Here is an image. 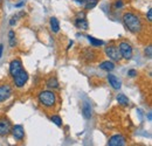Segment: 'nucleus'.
<instances>
[{"mask_svg":"<svg viewBox=\"0 0 152 146\" xmlns=\"http://www.w3.org/2000/svg\"><path fill=\"white\" fill-rule=\"evenodd\" d=\"M123 23L129 32L133 34H139L144 29V22L139 14L134 12H126L123 15Z\"/></svg>","mask_w":152,"mask_h":146,"instance_id":"f257e3e1","label":"nucleus"},{"mask_svg":"<svg viewBox=\"0 0 152 146\" xmlns=\"http://www.w3.org/2000/svg\"><path fill=\"white\" fill-rule=\"evenodd\" d=\"M38 99L39 103L42 107L50 109L56 104V93L53 90H43V91H40V93L38 95Z\"/></svg>","mask_w":152,"mask_h":146,"instance_id":"f03ea898","label":"nucleus"},{"mask_svg":"<svg viewBox=\"0 0 152 146\" xmlns=\"http://www.w3.org/2000/svg\"><path fill=\"white\" fill-rule=\"evenodd\" d=\"M118 50H119V53H121L122 58H124V60H130V58L132 57V54H133L132 47H131V45H130L128 41H122V42H119V45H118Z\"/></svg>","mask_w":152,"mask_h":146,"instance_id":"7ed1b4c3","label":"nucleus"},{"mask_svg":"<svg viewBox=\"0 0 152 146\" xmlns=\"http://www.w3.org/2000/svg\"><path fill=\"white\" fill-rule=\"evenodd\" d=\"M105 54L111 61H115V62H119L122 60V56H121V53L118 50V47L114 46V45L105 47Z\"/></svg>","mask_w":152,"mask_h":146,"instance_id":"20e7f679","label":"nucleus"},{"mask_svg":"<svg viewBox=\"0 0 152 146\" xmlns=\"http://www.w3.org/2000/svg\"><path fill=\"white\" fill-rule=\"evenodd\" d=\"M27 81H28V73L25 69H22L17 76L13 77V83L17 88H23Z\"/></svg>","mask_w":152,"mask_h":146,"instance_id":"39448f33","label":"nucleus"},{"mask_svg":"<svg viewBox=\"0 0 152 146\" xmlns=\"http://www.w3.org/2000/svg\"><path fill=\"white\" fill-rule=\"evenodd\" d=\"M74 23H75V26L77 28H80V29H82V31H87L88 27H89V23H88L87 18H86V13H84V12L77 13Z\"/></svg>","mask_w":152,"mask_h":146,"instance_id":"423d86ee","label":"nucleus"},{"mask_svg":"<svg viewBox=\"0 0 152 146\" xmlns=\"http://www.w3.org/2000/svg\"><path fill=\"white\" fill-rule=\"evenodd\" d=\"M11 130H12V124L10 119L6 117H0V137L8 134Z\"/></svg>","mask_w":152,"mask_h":146,"instance_id":"0eeeda50","label":"nucleus"},{"mask_svg":"<svg viewBox=\"0 0 152 146\" xmlns=\"http://www.w3.org/2000/svg\"><path fill=\"white\" fill-rule=\"evenodd\" d=\"M22 69H23V67H22V62L20 58H15L10 63V75L12 77L17 76Z\"/></svg>","mask_w":152,"mask_h":146,"instance_id":"6e6552de","label":"nucleus"},{"mask_svg":"<svg viewBox=\"0 0 152 146\" xmlns=\"http://www.w3.org/2000/svg\"><path fill=\"white\" fill-rule=\"evenodd\" d=\"M13 93L12 87L10 84H1L0 85V102L7 101Z\"/></svg>","mask_w":152,"mask_h":146,"instance_id":"1a4fd4ad","label":"nucleus"},{"mask_svg":"<svg viewBox=\"0 0 152 146\" xmlns=\"http://www.w3.org/2000/svg\"><path fill=\"white\" fill-rule=\"evenodd\" d=\"M125 144L126 140L123 134H114L108 142V146H125Z\"/></svg>","mask_w":152,"mask_h":146,"instance_id":"9d476101","label":"nucleus"},{"mask_svg":"<svg viewBox=\"0 0 152 146\" xmlns=\"http://www.w3.org/2000/svg\"><path fill=\"white\" fill-rule=\"evenodd\" d=\"M11 132L13 133V137L15 139H18V140H22L23 137H25V130H23L22 125H14V126H12Z\"/></svg>","mask_w":152,"mask_h":146,"instance_id":"9b49d317","label":"nucleus"},{"mask_svg":"<svg viewBox=\"0 0 152 146\" xmlns=\"http://www.w3.org/2000/svg\"><path fill=\"white\" fill-rule=\"evenodd\" d=\"M108 82H109V84L114 88L115 90H118V89H121V87H122L121 80H119L118 77H116L115 75H113V74H109V75H108Z\"/></svg>","mask_w":152,"mask_h":146,"instance_id":"f8f14e48","label":"nucleus"},{"mask_svg":"<svg viewBox=\"0 0 152 146\" xmlns=\"http://www.w3.org/2000/svg\"><path fill=\"white\" fill-rule=\"evenodd\" d=\"M82 113H83V117L86 119H90L93 113H91V107L88 102H84L83 103V107H82Z\"/></svg>","mask_w":152,"mask_h":146,"instance_id":"ddd939ff","label":"nucleus"},{"mask_svg":"<svg viewBox=\"0 0 152 146\" xmlns=\"http://www.w3.org/2000/svg\"><path fill=\"white\" fill-rule=\"evenodd\" d=\"M99 68L104 72H113L115 69V63L113 61H103L101 64H99Z\"/></svg>","mask_w":152,"mask_h":146,"instance_id":"4468645a","label":"nucleus"},{"mask_svg":"<svg viewBox=\"0 0 152 146\" xmlns=\"http://www.w3.org/2000/svg\"><path fill=\"white\" fill-rule=\"evenodd\" d=\"M46 84H47V87L48 88H50V89H58V81L56 80V77H49L48 80H47V82H46Z\"/></svg>","mask_w":152,"mask_h":146,"instance_id":"2eb2a0df","label":"nucleus"},{"mask_svg":"<svg viewBox=\"0 0 152 146\" xmlns=\"http://www.w3.org/2000/svg\"><path fill=\"white\" fill-rule=\"evenodd\" d=\"M50 29H52L53 33H57V32L60 31V22H58V20H57L56 18H54V17L50 18Z\"/></svg>","mask_w":152,"mask_h":146,"instance_id":"dca6fc26","label":"nucleus"},{"mask_svg":"<svg viewBox=\"0 0 152 146\" xmlns=\"http://www.w3.org/2000/svg\"><path fill=\"white\" fill-rule=\"evenodd\" d=\"M117 102H118V104H121L123 107H128L129 105V98L124 93H119L117 96Z\"/></svg>","mask_w":152,"mask_h":146,"instance_id":"f3484780","label":"nucleus"},{"mask_svg":"<svg viewBox=\"0 0 152 146\" xmlns=\"http://www.w3.org/2000/svg\"><path fill=\"white\" fill-rule=\"evenodd\" d=\"M88 40H89V42H90V45L93 46V47H99V46H103V41L102 40H98V39H96L94 36H90V35H88Z\"/></svg>","mask_w":152,"mask_h":146,"instance_id":"a211bd4d","label":"nucleus"},{"mask_svg":"<svg viewBox=\"0 0 152 146\" xmlns=\"http://www.w3.org/2000/svg\"><path fill=\"white\" fill-rule=\"evenodd\" d=\"M97 4H98V0H86V2H84V8H86L87 11H90V9L95 8L96 6H97Z\"/></svg>","mask_w":152,"mask_h":146,"instance_id":"6ab92c4d","label":"nucleus"},{"mask_svg":"<svg viewBox=\"0 0 152 146\" xmlns=\"http://www.w3.org/2000/svg\"><path fill=\"white\" fill-rule=\"evenodd\" d=\"M50 120H52L55 125H57L58 128H61V126H62V119H61V117H60V116H57V115H53V116L50 117Z\"/></svg>","mask_w":152,"mask_h":146,"instance_id":"aec40b11","label":"nucleus"},{"mask_svg":"<svg viewBox=\"0 0 152 146\" xmlns=\"http://www.w3.org/2000/svg\"><path fill=\"white\" fill-rule=\"evenodd\" d=\"M8 37H10V46L11 47H15V33L14 31H10L8 33Z\"/></svg>","mask_w":152,"mask_h":146,"instance_id":"412c9836","label":"nucleus"},{"mask_svg":"<svg viewBox=\"0 0 152 146\" xmlns=\"http://www.w3.org/2000/svg\"><path fill=\"white\" fill-rule=\"evenodd\" d=\"M123 6H124L123 0H116V2H115V8H116V9H119V8H122Z\"/></svg>","mask_w":152,"mask_h":146,"instance_id":"4be33fe9","label":"nucleus"},{"mask_svg":"<svg viewBox=\"0 0 152 146\" xmlns=\"http://www.w3.org/2000/svg\"><path fill=\"white\" fill-rule=\"evenodd\" d=\"M145 54L148 55V57H151L152 56V47L151 46H149V47L145 49Z\"/></svg>","mask_w":152,"mask_h":146,"instance_id":"5701e85b","label":"nucleus"},{"mask_svg":"<svg viewBox=\"0 0 152 146\" xmlns=\"http://www.w3.org/2000/svg\"><path fill=\"white\" fill-rule=\"evenodd\" d=\"M128 75H129L130 77H134V76L137 75V72H136L134 69H131V70H129V72H128Z\"/></svg>","mask_w":152,"mask_h":146,"instance_id":"b1692460","label":"nucleus"},{"mask_svg":"<svg viewBox=\"0 0 152 146\" xmlns=\"http://www.w3.org/2000/svg\"><path fill=\"white\" fill-rule=\"evenodd\" d=\"M152 9L151 8H149V11H148V21L149 22H151V20H152Z\"/></svg>","mask_w":152,"mask_h":146,"instance_id":"393cba45","label":"nucleus"},{"mask_svg":"<svg viewBox=\"0 0 152 146\" xmlns=\"http://www.w3.org/2000/svg\"><path fill=\"white\" fill-rule=\"evenodd\" d=\"M15 22H17V20H14V17H13V18L11 19V21H10V25H11V26H14Z\"/></svg>","mask_w":152,"mask_h":146,"instance_id":"a878e982","label":"nucleus"},{"mask_svg":"<svg viewBox=\"0 0 152 146\" xmlns=\"http://www.w3.org/2000/svg\"><path fill=\"white\" fill-rule=\"evenodd\" d=\"M2 52H4V45H0V58L2 56Z\"/></svg>","mask_w":152,"mask_h":146,"instance_id":"bb28decb","label":"nucleus"},{"mask_svg":"<svg viewBox=\"0 0 152 146\" xmlns=\"http://www.w3.org/2000/svg\"><path fill=\"white\" fill-rule=\"evenodd\" d=\"M74 1H75L76 4H81V5H82V4H84V2H86V0H74Z\"/></svg>","mask_w":152,"mask_h":146,"instance_id":"cd10ccee","label":"nucleus"},{"mask_svg":"<svg viewBox=\"0 0 152 146\" xmlns=\"http://www.w3.org/2000/svg\"><path fill=\"white\" fill-rule=\"evenodd\" d=\"M23 4H25V1H21V2H19V4H17L15 6H17V7H21V6L23 5Z\"/></svg>","mask_w":152,"mask_h":146,"instance_id":"c85d7f7f","label":"nucleus"}]
</instances>
